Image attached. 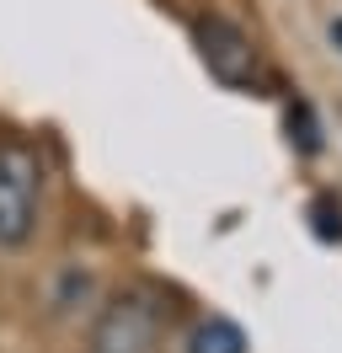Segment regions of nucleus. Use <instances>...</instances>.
Segmentation results:
<instances>
[{
  "instance_id": "nucleus-1",
  "label": "nucleus",
  "mask_w": 342,
  "mask_h": 353,
  "mask_svg": "<svg viewBox=\"0 0 342 353\" xmlns=\"http://www.w3.org/2000/svg\"><path fill=\"white\" fill-rule=\"evenodd\" d=\"M43 203V161L21 139H0V246L21 252L38 236Z\"/></svg>"
},
{
  "instance_id": "nucleus-2",
  "label": "nucleus",
  "mask_w": 342,
  "mask_h": 353,
  "mask_svg": "<svg viewBox=\"0 0 342 353\" xmlns=\"http://www.w3.org/2000/svg\"><path fill=\"white\" fill-rule=\"evenodd\" d=\"M161 348V305L128 289V294H112L91 327V353H155Z\"/></svg>"
},
{
  "instance_id": "nucleus-3",
  "label": "nucleus",
  "mask_w": 342,
  "mask_h": 353,
  "mask_svg": "<svg viewBox=\"0 0 342 353\" xmlns=\"http://www.w3.org/2000/svg\"><path fill=\"white\" fill-rule=\"evenodd\" d=\"M198 38H203V59H209V70L225 81V86H246V81L256 75V48H252V38H246L241 27L209 17V22L198 27Z\"/></svg>"
},
{
  "instance_id": "nucleus-4",
  "label": "nucleus",
  "mask_w": 342,
  "mask_h": 353,
  "mask_svg": "<svg viewBox=\"0 0 342 353\" xmlns=\"http://www.w3.org/2000/svg\"><path fill=\"white\" fill-rule=\"evenodd\" d=\"M182 353H246V332L230 316H203L182 337Z\"/></svg>"
}]
</instances>
